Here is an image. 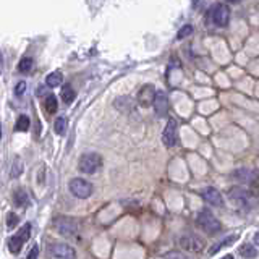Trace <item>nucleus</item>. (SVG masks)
Returning a JSON list of instances; mask_svg holds the SVG:
<instances>
[{
    "instance_id": "f257e3e1",
    "label": "nucleus",
    "mask_w": 259,
    "mask_h": 259,
    "mask_svg": "<svg viewBox=\"0 0 259 259\" xmlns=\"http://www.w3.org/2000/svg\"><path fill=\"white\" fill-rule=\"evenodd\" d=\"M54 229L60 233V235L64 237H68V238H76L78 232H80V225H78V222L73 219V217H55L54 219Z\"/></svg>"
},
{
    "instance_id": "f03ea898",
    "label": "nucleus",
    "mask_w": 259,
    "mask_h": 259,
    "mask_svg": "<svg viewBox=\"0 0 259 259\" xmlns=\"http://www.w3.org/2000/svg\"><path fill=\"white\" fill-rule=\"evenodd\" d=\"M196 224H198V227L201 230L207 232L209 235H216V233H219L222 230L220 222L217 220L214 217V214L207 209H203L199 212L198 217H196Z\"/></svg>"
},
{
    "instance_id": "7ed1b4c3",
    "label": "nucleus",
    "mask_w": 259,
    "mask_h": 259,
    "mask_svg": "<svg viewBox=\"0 0 259 259\" xmlns=\"http://www.w3.org/2000/svg\"><path fill=\"white\" fill-rule=\"evenodd\" d=\"M101 167H102V157L96 152L83 154L80 160H78V169H80L83 173H87V175L99 172Z\"/></svg>"
},
{
    "instance_id": "20e7f679",
    "label": "nucleus",
    "mask_w": 259,
    "mask_h": 259,
    "mask_svg": "<svg viewBox=\"0 0 259 259\" xmlns=\"http://www.w3.org/2000/svg\"><path fill=\"white\" fill-rule=\"evenodd\" d=\"M68 188L71 191V194L80 199H86L92 194V185L85 178H73L70 181Z\"/></svg>"
},
{
    "instance_id": "39448f33",
    "label": "nucleus",
    "mask_w": 259,
    "mask_h": 259,
    "mask_svg": "<svg viewBox=\"0 0 259 259\" xmlns=\"http://www.w3.org/2000/svg\"><path fill=\"white\" fill-rule=\"evenodd\" d=\"M29 237H31V224H24L23 229L8 240V250L12 251L13 255H18V253L22 251L24 241L29 240Z\"/></svg>"
},
{
    "instance_id": "423d86ee",
    "label": "nucleus",
    "mask_w": 259,
    "mask_h": 259,
    "mask_svg": "<svg viewBox=\"0 0 259 259\" xmlns=\"http://www.w3.org/2000/svg\"><path fill=\"white\" fill-rule=\"evenodd\" d=\"M211 18H212V22H214L216 26H220V28L227 26L230 22L229 5L227 3H217L216 7L211 10Z\"/></svg>"
},
{
    "instance_id": "0eeeda50",
    "label": "nucleus",
    "mask_w": 259,
    "mask_h": 259,
    "mask_svg": "<svg viewBox=\"0 0 259 259\" xmlns=\"http://www.w3.org/2000/svg\"><path fill=\"white\" fill-rule=\"evenodd\" d=\"M47 251L55 259H75L76 258V251L70 245H65V243H54V245H50L47 248Z\"/></svg>"
},
{
    "instance_id": "6e6552de",
    "label": "nucleus",
    "mask_w": 259,
    "mask_h": 259,
    "mask_svg": "<svg viewBox=\"0 0 259 259\" xmlns=\"http://www.w3.org/2000/svg\"><path fill=\"white\" fill-rule=\"evenodd\" d=\"M180 246L183 248L185 251H190V253H199L204 250V241L203 238L196 237V235H185L181 237L180 240Z\"/></svg>"
},
{
    "instance_id": "1a4fd4ad",
    "label": "nucleus",
    "mask_w": 259,
    "mask_h": 259,
    "mask_svg": "<svg viewBox=\"0 0 259 259\" xmlns=\"http://www.w3.org/2000/svg\"><path fill=\"white\" fill-rule=\"evenodd\" d=\"M162 143L165 148H173L177 144V122L173 118H169L167 125L162 131Z\"/></svg>"
},
{
    "instance_id": "9d476101",
    "label": "nucleus",
    "mask_w": 259,
    "mask_h": 259,
    "mask_svg": "<svg viewBox=\"0 0 259 259\" xmlns=\"http://www.w3.org/2000/svg\"><path fill=\"white\" fill-rule=\"evenodd\" d=\"M155 87L152 85H144L141 86V89L138 92V104L141 107H149L154 104V99H155Z\"/></svg>"
},
{
    "instance_id": "9b49d317",
    "label": "nucleus",
    "mask_w": 259,
    "mask_h": 259,
    "mask_svg": "<svg viewBox=\"0 0 259 259\" xmlns=\"http://www.w3.org/2000/svg\"><path fill=\"white\" fill-rule=\"evenodd\" d=\"M152 107H154V110H155V113H157L159 117L167 115V112H169V99H167V94H165L164 91H157Z\"/></svg>"
},
{
    "instance_id": "f8f14e48",
    "label": "nucleus",
    "mask_w": 259,
    "mask_h": 259,
    "mask_svg": "<svg viewBox=\"0 0 259 259\" xmlns=\"http://www.w3.org/2000/svg\"><path fill=\"white\" fill-rule=\"evenodd\" d=\"M229 196L232 201H235L237 206H240V207L250 206V194H248V191L240 188V186H233L229 191Z\"/></svg>"
},
{
    "instance_id": "ddd939ff",
    "label": "nucleus",
    "mask_w": 259,
    "mask_h": 259,
    "mask_svg": "<svg viewBox=\"0 0 259 259\" xmlns=\"http://www.w3.org/2000/svg\"><path fill=\"white\" fill-rule=\"evenodd\" d=\"M203 199L206 203H209L211 206L224 207V198H222V194L219 193V190H216V188H206L203 191Z\"/></svg>"
},
{
    "instance_id": "4468645a",
    "label": "nucleus",
    "mask_w": 259,
    "mask_h": 259,
    "mask_svg": "<svg viewBox=\"0 0 259 259\" xmlns=\"http://www.w3.org/2000/svg\"><path fill=\"white\" fill-rule=\"evenodd\" d=\"M13 203H15V206H18V207H26V206H28V203H29L28 193H26L23 188L17 190L13 193Z\"/></svg>"
},
{
    "instance_id": "2eb2a0df",
    "label": "nucleus",
    "mask_w": 259,
    "mask_h": 259,
    "mask_svg": "<svg viewBox=\"0 0 259 259\" xmlns=\"http://www.w3.org/2000/svg\"><path fill=\"white\" fill-rule=\"evenodd\" d=\"M235 240H238V235H232V237H227L225 240H222V241H219V243H216L214 246H211L209 248V255L212 256V255H216V253H219L222 248H225V246H229L230 243H233Z\"/></svg>"
},
{
    "instance_id": "dca6fc26",
    "label": "nucleus",
    "mask_w": 259,
    "mask_h": 259,
    "mask_svg": "<svg viewBox=\"0 0 259 259\" xmlns=\"http://www.w3.org/2000/svg\"><path fill=\"white\" fill-rule=\"evenodd\" d=\"M238 253H240V255L243 258H246V259H253V258L258 256V250L253 245H250V243H245V245H241L240 248H238Z\"/></svg>"
},
{
    "instance_id": "f3484780",
    "label": "nucleus",
    "mask_w": 259,
    "mask_h": 259,
    "mask_svg": "<svg viewBox=\"0 0 259 259\" xmlns=\"http://www.w3.org/2000/svg\"><path fill=\"white\" fill-rule=\"evenodd\" d=\"M44 107H45V112L47 113H55L59 110V102H57V97L54 94H49L45 97V102H44Z\"/></svg>"
},
{
    "instance_id": "a211bd4d",
    "label": "nucleus",
    "mask_w": 259,
    "mask_h": 259,
    "mask_svg": "<svg viewBox=\"0 0 259 259\" xmlns=\"http://www.w3.org/2000/svg\"><path fill=\"white\" fill-rule=\"evenodd\" d=\"M62 81H64V76H62L60 71H54V73H50L47 78H45V83H47V86H50V87L60 86Z\"/></svg>"
},
{
    "instance_id": "6ab92c4d",
    "label": "nucleus",
    "mask_w": 259,
    "mask_h": 259,
    "mask_svg": "<svg viewBox=\"0 0 259 259\" xmlns=\"http://www.w3.org/2000/svg\"><path fill=\"white\" fill-rule=\"evenodd\" d=\"M73 99H75L73 87H71L70 85H64V87H62V101H64L65 104H71Z\"/></svg>"
},
{
    "instance_id": "aec40b11",
    "label": "nucleus",
    "mask_w": 259,
    "mask_h": 259,
    "mask_svg": "<svg viewBox=\"0 0 259 259\" xmlns=\"http://www.w3.org/2000/svg\"><path fill=\"white\" fill-rule=\"evenodd\" d=\"M29 125H31L29 117L28 115H20L17 123H15V130H17V131H28Z\"/></svg>"
},
{
    "instance_id": "412c9836",
    "label": "nucleus",
    "mask_w": 259,
    "mask_h": 259,
    "mask_svg": "<svg viewBox=\"0 0 259 259\" xmlns=\"http://www.w3.org/2000/svg\"><path fill=\"white\" fill-rule=\"evenodd\" d=\"M23 172V162H22V159L17 157L13 160V164H12V170H10V177L12 178H17L20 177Z\"/></svg>"
},
{
    "instance_id": "4be33fe9",
    "label": "nucleus",
    "mask_w": 259,
    "mask_h": 259,
    "mask_svg": "<svg viewBox=\"0 0 259 259\" xmlns=\"http://www.w3.org/2000/svg\"><path fill=\"white\" fill-rule=\"evenodd\" d=\"M31 68H33V59H31V57H24V59L20 60V64H18L20 73H28Z\"/></svg>"
},
{
    "instance_id": "5701e85b",
    "label": "nucleus",
    "mask_w": 259,
    "mask_h": 259,
    "mask_svg": "<svg viewBox=\"0 0 259 259\" xmlns=\"http://www.w3.org/2000/svg\"><path fill=\"white\" fill-rule=\"evenodd\" d=\"M66 125H68V122H66V118L64 117H59L54 123V128H55V133L57 134H64L66 131Z\"/></svg>"
},
{
    "instance_id": "b1692460",
    "label": "nucleus",
    "mask_w": 259,
    "mask_h": 259,
    "mask_svg": "<svg viewBox=\"0 0 259 259\" xmlns=\"http://www.w3.org/2000/svg\"><path fill=\"white\" fill-rule=\"evenodd\" d=\"M190 34H193V24H185L183 28H181L178 33H177V39H185L188 38Z\"/></svg>"
},
{
    "instance_id": "393cba45",
    "label": "nucleus",
    "mask_w": 259,
    "mask_h": 259,
    "mask_svg": "<svg viewBox=\"0 0 259 259\" xmlns=\"http://www.w3.org/2000/svg\"><path fill=\"white\" fill-rule=\"evenodd\" d=\"M250 190H251V193L259 194V173L253 175V178L250 181Z\"/></svg>"
},
{
    "instance_id": "a878e982",
    "label": "nucleus",
    "mask_w": 259,
    "mask_h": 259,
    "mask_svg": "<svg viewBox=\"0 0 259 259\" xmlns=\"http://www.w3.org/2000/svg\"><path fill=\"white\" fill-rule=\"evenodd\" d=\"M18 222H20L18 216L13 214V212H10V214H8V219H7V225L10 227V229H15V227L18 225Z\"/></svg>"
},
{
    "instance_id": "bb28decb",
    "label": "nucleus",
    "mask_w": 259,
    "mask_h": 259,
    "mask_svg": "<svg viewBox=\"0 0 259 259\" xmlns=\"http://www.w3.org/2000/svg\"><path fill=\"white\" fill-rule=\"evenodd\" d=\"M26 91V83L24 81H20L17 86H15V96H23Z\"/></svg>"
},
{
    "instance_id": "cd10ccee",
    "label": "nucleus",
    "mask_w": 259,
    "mask_h": 259,
    "mask_svg": "<svg viewBox=\"0 0 259 259\" xmlns=\"http://www.w3.org/2000/svg\"><path fill=\"white\" fill-rule=\"evenodd\" d=\"M165 259H190V258L181 255V253H178V251H170L165 255Z\"/></svg>"
},
{
    "instance_id": "c85d7f7f",
    "label": "nucleus",
    "mask_w": 259,
    "mask_h": 259,
    "mask_svg": "<svg viewBox=\"0 0 259 259\" xmlns=\"http://www.w3.org/2000/svg\"><path fill=\"white\" fill-rule=\"evenodd\" d=\"M38 256H39V248L33 246L31 248V251L28 253V256H26V259H38Z\"/></svg>"
},
{
    "instance_id": "c756f323",
    "label": "nucleus",
    "mask_w": 259,
    "mask_h": 259,
    "mask_svg": "<svg viewBox=\"0 0 259 259\" xmlns=\"http://www.w3.org/2000/svg\"><path fill=\"white\" fill-rule=\"evenodd\" d=\"M253 241H255V245H258V246H259V232H256V233H255V237H253Z\"/></svg>"
},
{
    "instance_id": "7c9ffc66",
    "label": "nucleus",
    "mask_w": 259,
    "mask_h": 259,
    "mask_svg": "<svg viewBox=\"0 0 259 259\" xmlns=\"http://www.w3.org/2000/svg\"><path fill=\"white\" fill-rule=\"evenodd\" d=\"M222 259H235V258H233L232 255H225L224 258H222Z\"/></svg>"
}]
</instances>
